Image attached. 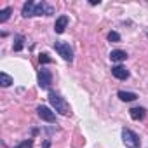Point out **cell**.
<instances>
[{"label":"cell","mask_w":148,"mask_h":148,"mask_svg":"<svg viewBox=\"0 0 148 148\" xmlns=\"http://www.w3.org/2000/svg\"><path fill=\"white\" fill-rule=\"evenodd\" d=\"M23 40H25V37H23V35H16V44H14V51H21V49H23Z\"/></svg>","instance_id":"cell-15"},{"label":"cell","mask_w":148,"mask_h":148,"mask_svg":"<svg viewBox=\"0 0 148 148\" xmlns=\"http://www.w3.org/2000/svg\"><path fill=\"white\" fill-rule=\"evenodd\" d=\"M33 146V141L32 139H26V141H23V143H19L16 148H32Z\"/></svg>","instance_id":"cell-18"},{"label":"cell","mask_w":148,"mask_h":148,"mask_svg":"<svg viewBox=\"0 0 148 148\" xmlns=\"http://www.w3.org/2000/svg\"><path fill=\"white\" fill-rule=\"evenodd\" d=\"M12 82H14V80H12V77H11V75H7L5 71L0 73V84H2V87H9Z\"/></svg>","instance_id":"cell-13"},{"label":"cell","mask_w":148,"mask_h":148,"mask_svg":"<svg viewBox=\"0 0 148 148\" xmlns=\"http://www.w3.org/2000/svg\"><path fill=\"white\" fill-rule=\"evenodd\" d=\"M11 14H12V7H5V9H2V11H0V23H5V21L11 18Z\"/></svg>","instance_id":"cell-14"},{"label":"cell","mask_w":148,"mask_h":148,"mask_svg":"<svg viewBox=\"0 0 148 148\" xmlns=\"http://www.w3.org/2000/svg\"><path fill=\"white\" fill-rule=\"evenodd\" d=\"M49 101H51L52 108H54L56 112H59L61 115H68V113H70V105H68V103L64 101V98H61L58 92L51 91V92H49Z\"/></svg>","instance_id":"cell-1"},{"label":"cell","mask_w":148,"mask_h":148,"mask_svg":"<svg viewBox=\"0 0 148 148\" xmlns=\"http://www.w3.org/2000/svg\"><path fill=\"white\" fill-rule=\"evenodd\" d=\"M112 73H113V77L119 79V80H125V79H129V70L124 68L122 64L113 66V68H112Z\"/></svg>","instance_id":"cell-7"},{"label":"cell","mask_w":148,"mask_h":148,"mask_svg":"<svg viewBox=\"0 0 148 148\" xmlns=\"http://www.w3.org/2000/svg\"><path fill=\"white\" fill-rule=\"evenodd\" d=\"M51 84H52V73H51L49 70L42 68V70L38 71V86H40L42 89H49Z\"/></svg>","instance_id":"cell-4"},{"label":"cell","mask_w":148,"mask_h":148,"mask_svg":"<svg viewBox=\"0 0 148 148\" xmlns=\"http://www.w3.org/2000/svg\"><path fill=\"white\" fill-rule=\"evenodd\" d=\"M54 49L58 51V54H59L64 61H71V59H73V51H71L70 44H66V42H56V44H54Z\"/></svg>","instance_id":"cell-3"},{"label":"cell","mask_w":148,"mask_h":148,"mask_svg":"<svg viewBox=\"0 0 148 148\" xmlns=\"http://www.w3.org/2000/svg\"><path fill=\"white\" fill-rule=\"evenodd\" d=\"M108 40H110V42H120V35H119L117 32H110V33H108Z\"/></svg>","instance_id":"cell-16"},{"label":"cell","mask_w":148,"mask_h":148,"mask_svg":"<svg viewBox=\"0 0 148 148\" xmlns=\"http://www.w3.org/2000/svg\"><path fill=\"white\" fill-rule=\"evenodd\" d=\"M51 16V14H54V9L49 5V4H45V2H40V4H35V16Z\"/></svg>","instance_id":"cell-6"},{"label":"cell","mask_w":148,"mask_h":148,"mask_svg":"<svg viewBox=\"0 0 148 148\" xmlns=\"http://www.w3.org/2000/svg\"><path fill=\"white\" fill-rule=\"evenodd\" d=\"M122 101H134V99H138V94L136 92H127V91H119V94H117Z\"/></svg>","instance_id":"cell-12"},{"label":"cell","mask_w":148,"mask_h":148,"mask_svg":"<svg viewBox=\"0 0 148 148\" xmlns=\"http://www.w3.org/2000/svg\"><path fill=\"white\" fill-rule=\"evenodd\" d=\"M49 146H51V141H49V139H47V141H45V143H44V146H42V148H49Z\"/></svg>","instance_id":"cell-19"},{"label":"cell","mask_w":148,"mask_h":148,"mask_svg":"<svg viewBox=\"0 0 148 148\" xmlns=\"http://www.w3.org/2000/svg\"><path fill=\"white\" fill-rule=\"evenodd\" d=\"M68 16H59L58 19H56V25H54V32L56 33H63L64 32V28H66V25H68Z\"/></svg>","instance_id":"cell-8"},{"label":"cell","mask_w":148,"mask_h":148,"mask_svg":"<svg viewBox=\"0 0 148 148\" xmlns=\"http://www.w3.org/2000/svg\"><path fill=\"white\" fill-rule=\"evenodd\" d=\"M37 113H38V117H40L42 120H45V122H49V124H54V122H56V113H54L51 108H47V106H38V108H37Z\"/></svg>","instance_id":"cell-5"},{"label":"cell","mask_w":148,"mask_h":148,"mask_svg":"<svg viewBox=\"0 0 148 148\" xmlns=\"http://www.w3.org/2000/svg\"><path fill=\"white\" fill-rule=\"evenodd\" d=\"M122 139H124V145H125L127 148H138V146L141 145L139 136H138L134 131H131V129H124V131H122Z\"/></svg>","instance_id":"cell-2"},{"label":"cell","mask_w":148,"mask_h":148,"mask_svg":"<svg viewBox=\"0 0 148 148\" xmlns=\"http://www.w3.org/2000/svg\"><path fill=\"white\" fill-rule=\"evenodd\" d=\"M125 58H127V54H125V51H120V49H115V51H112V52H110V59H112V61H115V63H120V61H125Z\"/></svg>","instance_id":"cell-9"},{"label":"cell","mask_w":148,"mask_h":148,"mask_svg":"<svg viewBox=\"0 0 148 148\" xmlns=\"http://www.w3.org/2000/svg\"><path fill=\"white\" fill-rule=\"evenodd\" d=\"M23 16H25V18H32V16H35V4L32 2V0H28V2L23 5Z\"/></svg>","instance_id":"cell-11"},{"label":"cell","mask_w":148,"mask_h":148,"mask_svg":"<svg viewBox=\"0 0 148 148\" xmlns=\"http://www.w3.org/2000/svg\"><path fill=\"white\" fill-rule=\"evenodd\" d=\"M38 59H40V63H42V64H47V63H51V61H52V59L49 58V54H45V52H42V54L38 56Z\"/></svg>","instance_id":"cell-17"},{"label":"cell","mask_w":148,"mask_h":148,"mask_svg":"<svg viewBox=\"0 0 148 148\" xmlns=\"http://www.w3.org/2000/svg\"><path fill=\"white\" fill-rule=\"evenodd\" d=\"M129 113H131V117H132L134 120H143V119H145V115H146L145 108H141V106L131 108V110H129Z\"/></svg>","instance_id":"cell-10"}]
</instances>
